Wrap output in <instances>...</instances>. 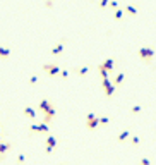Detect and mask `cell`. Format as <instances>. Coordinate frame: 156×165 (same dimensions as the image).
Here are the masks:
<instances>
[{
    "label": "cell",
    "mask_w": 156,
    "mask_h": 165,
    "mask_svg": "<svg viewBox=\"0 0 156 165\" xmlns=\"http://www.w3.org/2000/svg\"><path fill=\"white\" fill-rule=\"evenodd\" d=\"M9 55H11V50H9V48L0 47V59H7Z\"/></svg>",
    "instance_id": "cell-11"
},
{
    "label": "cell",
    "mask_w": 156,
    "mask_h": 165,
    "mask_svg": "<svg viewBox=\"0 0 156 165\" xmlns=\"http://www.w3.org/2000/svg\"><path fill=\"white\" fill-rule=\"evenodd\" d=\"M98 126H100V117L94 114H88V117H86V127L88 129H96Z\"/></svg>",
    "instance_id": "cell-4"
},
{
    "label": "cell",
    "mask_w": 156,
    "mask_h": 165,
    "mask_svg": "<svg viewBox=\"0 0 156 165\" xmlns=\"http://www.w3.org/2000/svg\"><path fill=\"white\" fill-rule=\"evenodd\" d=\"M124 77H125V74H124V72H119V74L115 76V79H113V85H115V88H119V86L122 85Z\"/></svg>",
    "instance_id": "cell-7"
},
{
    "label": "cell",
    "mask_w": 156,
    "mask_h": 165,
    "mask_svg": "<svg viewBox=\"0 0 156 165\" xmlns=\"http://www.w3.org/2000/svg\"><path fill=\"white\" fill-rule=\"evenodd\" d=\"M38 108L43 110V124H50L53 119V115H55V108H53V105L48 102V100H43V102H40V105H38Z\"/></svg>",
    "instance_id": "cell-1"
},
{
    "label": "cell",
    "mask_w": 156,
    "mask_h": 165,
    "mask_svg": "<svg viewBox=\"0 0 156 165\" xmlns=\"http://www.w3.org/2000/svg\"><path fill=\"white\" fill-rule=\"evenodd\" d=\"M9 148L11 146H9L7 143H0V155H4L5 151H9Z\"/></svg>",
    "instance_id": "cell-14"
},
{
    "label": "cell",
    "mask_w": 156,
    "mask_h": 165,
    "mask_svg": "<svg viewBox=\"0 0 156 165\" xmlns=\"http://www.w3.org/2000/svg\"><path fill=\"white\" fill-rule=\"evenodd\" d=\"M110 0H100V7H106Z\"/></svg>",
    "instance_id": "cell-21"
},
{
    "label": "cell",
    "mask_w": 156,
    "mask_h": 165,
    "mask_svg": "<svg viewBox=\"0 0 156 165\" xmlns=\"http://www.w3.org/2000/svg\"><path fill=\"white\" fill-rule=\"evenodd\" d=\"M108 122H110V119H108V117H100V126L101 124H108Z\"/></svg>",
    "instance_id": "cell-20"
},
{
    "label": "cell",
    "mask_w": 156,
    "mask_h": 165,
    "mask_svg": "<svg viewBox=\"0 0 156 165\" xmlns=\"http://www.w3.org/2000/svg\"><path fill=\"white\" fill-rule=\"evenodd\" d=\"M55 144H57V140H55V138H52V136H50L48 140H46V151H48V153H50V151L53 150V146H55Z\"/></svg>",
    "instance_id": "cell-8"
},
{
    "label": "cell",
    "mask_w": 156,
    "mask_h": 165,
    "mask_svg": "<svg viewBox=\"0 0 156 165\" xmlns=\"http://www.w3.org/2000/svg\"><path fill=\"white\" fill-rule=\"evenodd\" d=\"M113 17H115L117 21H119V19H122V17H124V11L117 7V9H115V14H113Z\"/></svg>",
    "instance_id": "cell-12"
},
{
    "label": "cell",
    "mask_w": 156,
    "mask_h": 165,
    "mask_svg": "<svg viewBox=\"0 0 156 165\" xmlns=\"http://www.w3.org/2000/svg\"><path fill=\"white\" fill-rule=\"evenodd\" d=\"M124 11L127 12V14H130V16H137V9L134 7V5H125V9Z\"/></svg>",
    "instance_id": "cell-10"
},
{
    "label": "cell",
    "mask_w": 156,
    "mask_h": 165,
    "mask_svg": "<svg viewBox=\"0 0 156 165\" xmlns=\"http://www.w3.org/2000/svg\"><path fill=\"white\" fill-rule=\"evenodd\" d=\"M141 110H142V107H139V105H137V107H132V108H130V112H132V114L136 115V114H139Z\"/></svg>",
    "instance_id": "cell-17"
},
{
    "label": "cell",
    "mask_w": 156,
    "mask_h": 165,
    "mask_svg": "<svg viewBox=\"0 0 156 165\" xmlns=\"http://www.w3.org/2000/svg\"><path fill=\"white\" fill-rule=\"evenodd\" d=\"M139 57H141V60L149 64L153 60V57H154V50L148 48V47H142V48H139Z\"/></svg>",
    "instance_id": "cell-2"
},
{
    "label": "cell",
    "mask_w": 156,
    "mask_h": 165,
    "mask_svg": "<svg viewBox=\"0 0 156 165\" xmlns=\"http://www.w3.org/2000/svg\"><path fill=\"white\" fill-rule=\"evenodd\" d=\"M108 5H110L111 9H117V7H119V2H117V0H110V2H108Z\"/></svg>",
    "instance_id": "cell-18"
},
{
    "label": "cell",
    "mask_w": 156,
    "mask_h": 165,
    "mask_svg": "<svg viewBox=\"0 0 156 165\" xmlns=\"http://www.w3.org/2000/svg\"><path fill=\"white\" fill-rule=\"evenodd\" d=\"M62 50H63V41H62V43H58L55 48H53V50H52V53H53V55H57V53H60Z\"/></svg>",
    "instance_id": "cell-13"
},
{
    "label": "cell",
    "mask_w": 156,
    "mask_h": 165,
    "mask_svg": "<svg viewBox=\"0 0 156 165\" xmlns=\"http://www.w3.org/2000/svg\"><path fill=\"white\" fill-rule=\"evenodd\" d=\"M129 136H130L129 131H122V132L119 134V138H117V140H119V143H125V141L129 140Z\"/></svg>",
    "instance_id": "cell-9"
},
{
    "label": "cell",
    "mask_w": 156,
    "mask_h": 165,
    "mask_svg": "<svg viewBox=\"0 0 156 165\" xmlns=\"http://www.w3.org/2000/svg\"><path fill=\"white\" fill-rule=\"evenodd\" d=\"M43 69H45V72L50 74V76H57V74H60V67L57 66V64H45Z\"/></svg>",
    "instance_id": "cell-5"
},
{
    "label": "cell",
    "mask_w": 156,
    "mask_h": 165,
    "mask_svg": "<svg viewBox=\"0 0 156 165\" xmlns=\"http://www.w3.org/2000/svg\"><path fill=\"white\" fill-rule=\"evenodd\" d=\"M88 72H89V67H81V69L77 71V74H79V76H86Z\"/></svg>",
    "instance_id": "cell-15"
},
{
    "label": "cell",
    "mask_w": 156,
    "mask_h": 165,
    "mask_svg": "<svg viewBox=\"0 0 156 165\" xmlns=\"http://www.w3.org/2000/svg\"><path fill=\"white\" fill-rule=\"evenodd\" d=\"M101 79H103V85H101V86H103V89H105V95L110 98V96L115 93V85H113L108 77H101Z\"/></svg>",
    "instance_id": "cell-3"
},
{
    "label": "cell",
    "mask_w": 156,
    "mask_h": 165,
    "mask_svg": "<svg viewBox=\"0 0 156 165\" xmlns=\"http://www.w3.org/2000/svg\"><path fill=\"white\" fill-rule=\"evenodd\" d=\"M130 143H132V144H139L141 141H139V138H137V136H134V138H130Z\"/></svg>",
    "instance_id": "cell-19"
},
{
    "label": "cell",
    "mask_w": 156,
    "mask_h": 165,
    "mask_svg": "<svg viewBox=\"0 0 156 165\" xmlns=\"http://www.w3.org/2000/svg\"><path fill=\"white\" fill-rule=\"evenodd\" d=\"M24 115H28V117H34L36 114L33 112V108H26V110H24Z\"/></svg>",
    "instance_id": "cell-16"
},
{
    "label": "cell",
    "mask_w": 156,
    "mask_h": 165,
    "mask_svg": "<svg viewBox=\"0 0 156 165\" xmlns=\"http://www.w3.org/2000/svg\"><path fill=\"white\" fill-rule=\"evenodd\" d=\"M101 66H103L108 72H113V69H115V60H113V59H106Z\"/></svg>",
    "instance_id": "cell-6"
}]
</instances>
